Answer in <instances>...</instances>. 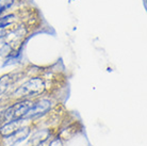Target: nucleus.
I'll use <instances>...</instances> for the list:
<instances>
[{
    "label": "nucleus",
    "mask_w": 147,
    "mask_h": 146,
    "mask_svg": "<svg viewBox=\"0 0 147 146\" xmlns=\"http://www.w3.org/2000/svg\"><path fill=\"white\" fill-rule=\"evenodd\" d=\"M45 89V84L40 78H32L27 81L25 84L19 87L13 93V96L16 98H28L42 94Z\"/></svg>",
    "instance_id": "obj_1"
},
{
    "label": "nucleus",
    "mask_w": 147,
    "mask_h": 146,
    "mask_svg": "<svg viewBox=\"0 0 147 146\" xmlns=\"http://www.w3.org/2000/svg\"><path fill=\"white\" fill-rule=\"evenodd\" d=\"M33 101H30V100H22V101L16 102L4 111L3 118L7 122L24 121L30 109L33 106Z\"/></svg>",
    "instance_id": "obj_2"
},
{
    "label": "nucleus",
    "mask_w": 147,
    "mask_h": 146,
    "mask_svg": "<svg viewBox=\"0 0 147 146\" xmlns=\"http://www.w3.org/2000/svg\"><path fill=\"white\" fill-rule=\"evenodd\" d=\"M51 108V102L48 99H42L40 101H36L33 103L32 108L30 109L28 114L26 115L25 120H29V118H35L38 117L43 114L47 113L48 111Z\"/></svg>",
    "instance_id": "obj_3"
},
{
    "label": "nucleus",
    "mask_w": 147,
    "mask_h": 146,
    "mask_svg": "<svg viewBox=\"0 0 147 146\" xmlns=\"http://www.w3.org/2000/svg\"><path fill=\"white\" fill-rule=\"evenodd\" d=\"M22 121H12L7 122V124H5L3 127L0 130V135L4 137V138H10L11 135H13L15 132L19 129V125Z\"/></svg>",
    "instance_id": "obj_4"
},
{
    "label": "nucleus",
    "mask_w": 147,
    "mask_h": 146,
    "mask_svg": "<svg viewBox=\"0 0 147 146\" xmlns=\"http://www.w3.org/2000/svg\"><path fill=\"white\" fill-rule=\"evenodd\" d=\"M13 82L12 80L11 76H4L2 77L1 79H0V94H2L7 88H9V85Z\"/></svg>",
    "instance_id": "obj_5"
},
{
    "label": "nucleus",
    "mask_w": 147,
    "mask_h": 146,
    "mask_svg": "<svg viewBox=\"0 0 147 146\" xmlns=\"http://www.w3.org/2000/svg\"><path fill=\"white\" fill-rule=\"evenodd\" d=\"M49 146H62V143H61V141H60L59 139H55L50 143Z\"/></svg>",
    "instance_id": "obj_6"
}]
</instances>
